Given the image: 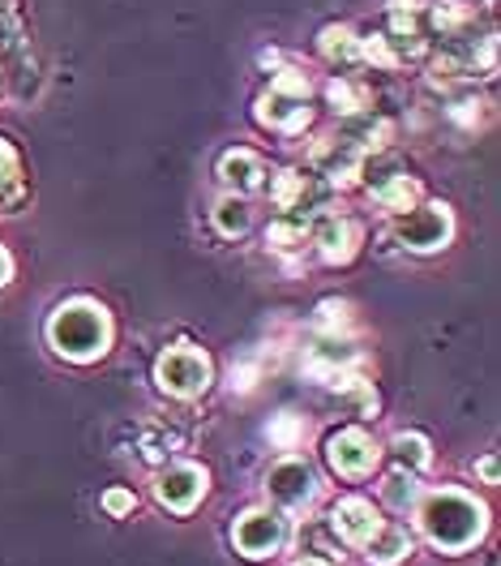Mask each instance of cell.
Here are the masks:
<instances>
[{"instance_id":"1","label":"cell","mask_w":501,"mask_h":566,"mask_svg":"<svg viewBox=\"0 0 501 566\" xmlns=\"http://www.w3.org/2000/svg\"><path fill=\"white\" fill-rule=\"evenodd\" d=\"M420 528L429 536L437 549L446 554H459V549H471L480 536H484V506L476 502L463 490H433V494H420Z\"/></svg>"},{"instance_id":"2","label":"cell","mask_w":501,"mask_h":566,"mask_svg":"<svg viewBox=\"0 0 501 566\" xmlns=\"http://www.w3.org/2000/svg\"><path fill=\"white\" fill-rule=\"evenodd\" d=\"M47 344H52V353L56 356L77 360V365L99 360L111 344L108 310H104V305H95V301H86V296L56 305V310H52V318H47Z\"/></svg>"},{"instance_id":"3","label":"cell","mask_w":501,"mask_h":566,"mask_svg":"<svg viewBox=\"0 0 501 566\" xmlns=\"http://www.w3.org/2000/svg\"><path fill=\"white\" fill-rule=\"evenodd\" d=\"M455 237V214L441 202H425V207H407L394 214V241L412 253H437L450 245Z\"/></svg>"},{"instance_id":"4","label":"cell","mask_w":501,"mask_h":566,"mask_svg":"<svg viewBox=\"0 0 501 566\" xmlns=\"http://www.w3.org/2000/svg\"><path fill=\"white\" fill-rule=\"evenodd\" d=\"M211 356L202 353V348H193V344H177V348H168V353L159 356V365H154V382L168 390V395H177V399H193V395H202V390L211 387Z\"/></svg>"},{"instance_id":"5","label":"cell","mask_w":501,"mask_h":566,"mask_svg":"<svg viewBox=\"0 0 501 566\" xmlns=\"http://www.w3.org/2000/svg\"><path fill=\"white\" fill-rule=\"evenodd\" d=\"M318 472H313V463L300 460V455H287V460H279L270 472H266V490H270V497L279 502V506H309L313 497H318Z\"/></svg>"},{"instance_id":"6","label":"cell","mask_w":501,"mask_h":566,"mask_svg":"<svg viewBox=\"0 0 501 566\" xmlns=\"http://www.w3.org/2000/svg\"><path fill=\"white\" fill-rule=\"evenodd\" d=\"M326 460H330V468H334L339 476L356 481V476H369V472L377 468L382 451H377V442H373L364 429H339V433H330V442H326Z\"/></svg>"},{"instance_id":"7","label":"cell","mask_w":501,"mask_h":566,"mask_svg":"<svg viewBox=\"0 0 501 566\" xmlns=\"http://www.w3.org/2000/svg\"><path fill=\"white\" fill-rule=\"evenodd\" d=\"M206 494V472L198 463H168L159 476H154V497L168 506V511H193Z\"/></svg>"},{"instance_id":"8","label":"cell","mask_w":501,"mask_h":566,"mask_svg":"<svg viewBox=\"0 0 501 566\" xmlns=\"http://www.w3.org/2000/svg\"><path fill=\"white\" fill-rule=\"evenodd\" d=\"M284 536L287 528L275 511H245L236 520V528H232V541H236V549L245 558H270L284 545Z\"/></svg>"},{"instance_id":"9","label":"cell","mask_w":501,"mask_h":566,"mask_svg":"<svg viewBox=\"0 0 501 566\" xmlns=\"http://www.w3.org/2000/svg\"><path fill=\"white\" fill-rule=\"evenodd\" d=\"M218 180H223L232 193L249 198V193H262V189H266L270 168H266V159L253 155V150H227V155L218 159Z\"/></svg>"},{"instance_id":"10","label":"cell","mask_w":501,"mask_h":566,"mask_svg":"<svg viewBox=\"0 0 501 566\" xmlns=\"http://www.w3.org/2000/svg\"><path fill=\"white\" fill-rule=\"evenodd\" d=\"M330 528L339 532L348 545H364L373 532L382 528V515H377L373 502H364V497H343V502L330 511Z\"/></svg>"},{"instance_id":"11","label":"cell","mask_w":501,"mask_h":566,"mask_svg":"<svg viewBox=\"0 0 501 566\" xmlns=\"http://www.w3.org/2000/svg\"><path fill=\"white\" fill-rule=\"evenodd\" d=\"M313 245H318L326 262H352L360 245V228L343 214H330L313 228Z\"/></svg>"},{"instance_id":"12","label":"cell","mask_w":501,"mask_h":566,"mask_svg":"<svg viewBox=\"0 0 501 566\" xmlns=\"http://www.w3.org/2000/svg\"><path fill=\"white\" fill-rule=\"evenodd\" d=\"M360 159H364V155L343 138H326L322 146L313 150V164H318L322 180H330V185H352V180L360 177Z\"/></svg>"},{"instance_id":"13","label":"cell","mask_w":501,"mask_h":566,"mask_svg":"<svg viewBox=\"0 0 501 566\" xmlns=\"http://www.w3.org/2000/svg\"><path fill=\"white\" fill-rule=\"evenodd\" d=\"M257 120H262L266 129H300V125H309V99L266 91V95L257 99Z\"/></svg>"},{"instance_id":"14","label":"cell","mask_w":501,"mask_h":566,"mask_svg":"<svg viewBox=\"0 0 501 566\" xmlns=\"http://www.w3.org/2000/svg\"><path fill=\"white\" fill-rule=\"evenodd\" d=\"M348 365H356V348H348L339 335H330L318 348H309V374H318L322 382H334L339 374H348Z\"/></svg>"},{"instance_id":"15","label":"cell","mask_w":501,"mask_h":566,"mask_svg":"<svg viewBox=\"0 0 501 566\" xmlns=\"http://www.w3.org/2000/svg\"><path fill=\"white\" fill-rule=\"evenodd\" d=\"M364 554H369L373 566H398L412 554V536L403 528H386V524H382V528L364 541Z\"/></svg>"},{"instance_id":"16","label":"cell","mask_w":501,"mask_h":566,"mask_svg":"<svg viewBox=\"0 0 501 566\" xmlns=\"http://www.w3.org/2000/svg\"><path fill=\"white\" fill-rule=\"evenodd\" d=\"M360 43H364V39H356V31H348V27H326L322 39H318V48H322L326 61H330V65H343V70L364 61Z\"/></svg>"},{"instance_id":"17","label":"cell","mask_w":501,"mask_h":566,"mask_svg":"<svg viewBox=\"0 0 501 566\" xmlns=\"http://www.w3.org/2000/svg\"><path fill=\"white\" fill-rule=\"evenodd\" d=\"M253 223V211H249V198H241V193H223L215 202V228L223 237H245Z\"/></svg>"},{"instance_id":"18","label":"cell","mask_w":501,"mask_h":566,"mask_svg":"<svg viewBox=\"0 0 501 566\" xmlns=\"http://www.w3.org/2000/svg\"><path fill=\"white\" fill-rule=\"evenodd\" d=\"M420 494H425V490H420L416 472H403V468H398V472H391V476L382 481V502H386L391 511H398V515L412 511V506L420 502Z\"/></svg>"},{"instance_id":"19","label":"cell","mask_w":501,"mask_h":566,"mask_svg":"<svg viewBox=\"0 0 501 566\" xmlns=\"http://www.w3.org/2000/svg\"><path fill=\"white\" fill-rule=\"evenodd\" d=\"M391 455L398 460V468H403V472H425V468L433 463L429 442H425L420 433H394Z\"/></svg>"},{"instance_id":"20","label":"cell","mask_w":501,"mask_h":566,"mask_svg":"<svg viewBox=\"0 0 501 566\" xmlns=\"http://www.w3.org/2000/svg\"><path fill=\"white\" fill-rule=\"evenodd\" d=\"M416 180H407V177H391V180H382V185H373V198L386 207V211H407V207H416Z\"/></svg>"},{"instance_id":"21","label":"cell","mask_w":501,"mask_h":566,"mask_svg":"<svg viewBox=\"0 0 501 566\" xmlns=\"http://www.w3.org/2000/svg\"><path fill=\"white\" fill-rule=\"evenodd\" d=\"M266 433H270V442H275L279 451H296V447L305 442V421L291 417V412H279V417H270Z\"/></svg>"},{"instance_id":"22","label":"cell","mask_w":501,"mask_h":566,"mask_svg":"<svg viewBox=\"0 0 501 566\" xmlns=\"http://www.w3.org/2000/svg\"><path fill=\"white\" fill-rule=\"evenodd\" d=\"M22 193V177H18V150L9 142H0V202H13Z\"/></svg>"},{"instance_id":"23","label":"cell","mask_w":501,"mask_h":566,"mask_svg":"<svg viewBox=\"0 0 501 566\" xmlns=\"http://www.w3.org/2000/svg\"><path fill=\"white\" fill-rule=\"evenodd\" d=\"M266 245L270 249H300L305 245V223L300 219H275L270 228H266Z\"/></svg>"},{"instance_id":"24","label":"cell","mask_w":501,"mask_h":566,"mask_svg":"<svg viewBox=\"0 0 501 566\" xmlns=\"http://www.w3.org/2000/svg\"><path fill=\"white\" fill-rule=\"evenodd\" d=\"M270 91H279V95H296V99H309L313 82H309L300 70H279L275 73V82H270Z\"/></svg>"},{"instance_id":"25","label":"cell","mask_w":501,"mask_h":566,"mask_svg":"<svg viewBox=\"0 0 501 566\" xmlns=\"http://www.w3.org/2000/svg\"><path fill=\"white\" fill-rule=\"evenodd\" d=\"M330 104L339 107L343 116H352V112H364V91H356L352 82H330Z\"/></svg>"},{"instance_id":"26","label":"cell","mask_w":501,"mask_h":566,"mask_svg":"<svg viewBox=\"0 0 501 566\" xmlns=\"http://www.w3.org/2000/svg\"><path fill=\"white\" fill-rule=\"evenodd\" d=\"M322 326L330 331V335L348 331V326H352V305H343V301H326V305H322Z\"/></svg>"},{"instance_id":"27","label":"cell","mask_w":501,"mask_h":566,"mask_svg":"<svg viewBox=\"0 0 501 566\" xmlns=\"http://www.w3.org/2000/svg\"><path fill=\"white\" fill-rule=\"evenodd\" d=\"M134 506H138V502H134L129 490H108V494H104V511H108V515H129Z\"/></svg>"},{"instance_id":"28","label":"cell","mask_w":501,"mask_h":566,"mask_svg":"<svg viewBox=\"0 0 501 566\" xmlns=\"http://www.w3.org/2000/svg\"><path fill=\"white\" fill-rule=\"evenodd\" d=\"M253 382H257V365H241V369H232V387L253 390Z\"/></svg>"},{"instance_id":"29","label":"cell","mask_w":501,"mask_h":566,"mask_svg":"<svg viewBox=\"0 0 501 566\" xmlns=\"http://www.w3.org/2000/svg\"><path fill=\"white\" fill-rule=\"evenodd\" d=\"M13 280V258H9V249L0 245V287Z\"/></svg>"},{"instance_id":"30","label":"cell","mask_w":501,"mask_h":566,"mask_svg":"<svg viewBox=\"0 0 501 566\" xmlns=\"http://www.w3.org/2000/svg\"><path fill=\"white\" fill-rule=\"evenodd\" d=\"M480 476L489 481V485H498V460L489 455V460H480Z\"/></svg>"},{"instance_id":"31","label":"cell","mask_w":501,"mask_h":566,"mask_svg":"<svg viewBox=\"0 0 501 566\" xmlns=\"http://www.w3.org/2000/svg\"><path fill=\"white\" fill-rule=\"evenodd\" d=\"M291 566H330V563H322V558H300V563H291Z\"/></svg>"},{"instance_id":"32","label":"cell","mask_w":501,"mask_h":566,"mask_svg":"<svg viewBox=\"0 0 501 566\" xmlns=\"http://www.w3.org/2000/svg\"><path fill=\"white\" fill-rule=\"evenodd\" d=\"M455 4H484V0H455Z\"/></svg>"}]
</instances>
